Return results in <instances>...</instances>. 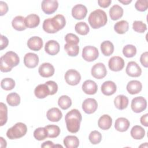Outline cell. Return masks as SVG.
<instances>
[{
	"mask_svg": "<svg viewBox=\"0 0 148 148\" xmlns=\"http://www.w3.org/2000/svg\"><path fill=\"white\" fill-rule=\"evenodd\" d=\"M142 88V84L138 80H131L127 85V91L132 95L136 94L140 92Z\"/></svg>",
	"mask_w": 148,
	"mask_h": 148,
	"instance_id": "cell-23",
	"label": "cell"
},
{
	"mask_svg": "<svg viewBox=\"0 0 148 148\" xmlns=\"http://www.w3.org/2000/svg\"><path fill=\"white\" fill-rule=\"evenodd\" d=\"M140 62L142 65L145 67H148V52L145 51V53H142L140 57Z\"/></svg>",
	"mask_w": 148,
	"mask_h": 148,
	"instance_id": "cell-49",
	"label": "cell"
},
{
	"mask_svg": "<svg viewBox=\"0 0 148 148\" xmlns=\"http://www.w3.org/2000/svg\"><path fill=\"white\" fill-rule=\"evenodd\" d=\"M123 53L127 58L133 57L136 54V48L132 45H127L123 49Z\"/></svg>",
	"mask_w": 148,
	"mask_h": 148,
	"instance_id": "cell-40",
	"label": "cell"
},
{
	"mask_svg": "<svg viewBox=\"0 0 148 148\" xmlns=\"http://www.w3.org/2000/svg\"><path fill=\"white\" fill-rule=\"evenodd\" d=\"M82 117L80 112L76 109L68 112L65 117L66 128L71 133H76L80 129Z\"/></svg>",
	"mask_w": 148,
	"mask_h": 148,
	"instance_id": "cell-1",
	"label": "cell"
},
{
	"mask_svg": "<svg viewBox=\"0 0 148 148\" xmlns=\"http://www.w3.org/2000/svg\"><path fill=\"white\" fill-rule=\"evenodd\" d=\"M99 56V52L97 47L92 46H85L82 50V57L88 62L95 61Z\"/></svg>",
	"mask_w": 148,
	"mask_h": 148,
	"instance_id": "cell-5",
	"label": "cell"
},
{
	"mask_svg": "<svg viewBox=\"0 0 148 148\" xmlns=\"http://www.w3.org/2000/svg\"><path fill=\"white\" fill-rule=\"evenodd\" d=\"M92 76L97 79H101L105 77L107 74V70L103 63L98 62L95 64L91 68Z\"/></svg>",
	"mask_w": 148,
	"mask_h": 148,
	"instance_id": "cell-8",
	"label": "cell"
},
{
	"mask_svg": "<svg viewBox=\"0 0 148 148\" xmlns=\"http://www.w3.org/2000/svg\"><path fill=\"white\" fill-rule=\"evenodd\" d=\"M41 7L45 13L51 14L57 10L58 2L56 0H43L41 3Z\"/></svg>",
	"mask_w": 148,
	"mask_h": 148,
	"instance_id": "cell-9",
	"label": "cell"
},
{
	"mask_svg": "<svg viewBox=\"0 0 148 148\" xmlns=\"http://www.w3.org/2000/svg\"><path fill=\"white\" fill-rule=\"evenodd\" d=\"M112 124V119L108 114H103L101 116L98 121V127L103 130H109Z\"/></svg>",
	"mask_w": 148,
	"mask_h": 148,
	"instance_id": "cell-25",
	"label": "cell"
},
{
	"mask_svg": "<svg viewBox=\"0 0 148 148\" xmlns=\"http://www.w3.org/2000/svg\"><path fill=\"white\" fill-rule=\"evenodd\" d=\"M60 46L59 43L54 40H50L47 41L45 46V51L49 55L54 56L58 53Z\"/></svg>",
	"mask_w": 148,
	"mask_h": 148,
	"instance_id": "cell-17",
	"label": "cell"
},
{
	"mask_svg": "<svg viewBox=\"0 0 148 148\" xmlns=\"http://www.w3.org/2000/svg\"><path fill=\"white\" fill-rule=\"evenodd\" d=\"M43 30L49 34H54L57 32V31L53 27L51 21H50V18H47L44 20L43 23Z\"/></svg>",
	"mask_w": 148,
	"mask_h": 148,
	"instance_id": "cell-45",
	"label": "cell"
},
{
	"mask_svg": "<svg viewBox=\"0 0 148 148\" xmlns=\"http://www.w3.org/2000/svg\"><path fill=\"white\" fill-rule=\"evenodd\" d=\"M88 139L92 144L97 145L101 142L102 140V135L98 131H92L90 132Z\"/></svg>",
	"mask_w": 148,
	"mask_h": 148,
	"instance_id": "cell-43",
	"label": "cell"
},
{
	"mask_svg": "<svg viewBox=\"0 0 148 148\" xmlns=\"http://www.w3.org/2000/svg\"><path fill=\"white\" fill-rule=\"evenodd\" d=\"M27 131V125L23 123L18 122L8 130L6 136L10 139H18L24 136L26 134Z\"/></svg>",
	"mask_w": 148,
	"mask_h": 148,
	"instance_id": "cell-4",
	"label": "cell"
},
{
	"mask_svg": "<svg viewBox=\"0 0 148 148\" xmlns=\"http://www.w3.org/2000/svg\"><path fill=\"white\" fill-rule=\"evenodd\" d=\"M123 15V9L119 5H114L109 10V16L112 20H117Z\"/></svg>",
	"mask_w": 148,
	"mask_h": 148,
	"instance_id": "cell-29",
	"label": "cell"
},
{
	"mask_svg": "<svg viewBox=\"0 0 148 148\" xmlns=\"http://www.w3.org/2000/svg\"><path fill=\"white\" fill-rule=\"evenodd\" d=\"M112 3L111 0H98V3L100 7L106 8H108Z\"/></svg>",
	"mask_w": 148,
	"mask_h": 148,
	"instance_id": "cell-52",
	"label": "cell"
},
{
	"mask_svg": "<svg viewBox=\"0 0 148 148\" xmlns=\"http://www.w3.org/2000/svg\"><path fill=\"white\" fill-rule=\"evenodd\" d=\"M8 11V6L7 3L3 1H0V15L5 14Z\"/></svg>",
	"mask_w": 148,
	"mask_h": 148,
	"instance_id": "cell-50",
	"label": "cell"
},
{
	"mask_svg": "<svg viewBox=\"0 0 148 148\" xmlns=\"http://www.w3.org/2000/svg\"><path fill=\"white\" fill-rule=\"evenodd\" d=\"M131 109L135 113H140L147 107L146 99L143 97H136L132 99L131 104Z\"/></svg>",
	"mask_w": 148,
	"mask_h": 148,
	"instance_id": "cell-6",
	"label": "cell"
},
{
	"mask_svg": "<svg viewBox=\"0 0 148 148\" xmlns=\"http://www.w3.org/2000/svg\"><path fill=\"white\" fill-rule=\"evenodd\" d=\"M45 84L48 86L50 90V95H52L55 94L58 90V85L57 84L52 80L47 81L45 83Z\"/></svg>",
	"mask_w": 148,
	"mask_h": 148,
	"instance_id": "cell-48",
	"label": "cell"
},
{
	"mask_svg": "<svg viewBox=\"0 0 148 148\" xmlns=\"http://www.w3.org/2000/svg\"><path fill=\"white\" fill-rule=\"evenodd\" d=\"M101 50L102 53L104 56H109L113 53V44L109 40H105L101 44Z\"/></svg>",
	"mask_w": 148,
	"mask_h": 148,
	"instance_id": "cell-31",
	"label": "cell"
},
{
	"mask_svg": "<svg viewBox=\"0 0 148 148\" xmlns=\"http://www.w3.org/2000/svg\"><path fill=\"white\" fill-rule=\"evenodd\" d=\"M1 86L3 90H11L15 87V82L12 78H5L1 80Z\"/></svg>",
	"mask_w": 148,
	"mask_h": 148,
	"instance_id": "cell-42",
	"label": "cell"
},
{
	"mask_svg": "<svg viewBox=\"0 0 148 148\" xmlns=\"http://www.w3.org/2000/svg\"><path fill=\"white\" fill-rule=\"evenodd\" d=\"M87 13V8L82 4L76 5L72 9V15L76 20L83 19L86 16Z\"/></svg>",
	"mask_w": 148,
	"mask_h": 148,
	"instance_id": "cell-12",
	"label": "cell"
},
{
	"mask_svg": "<svg viewBox=\"0 0 148 148\" xmlns=\"http://www.w3.org/2000/svg\"><path fill=\"white\" fill-rule=\"evenodd\" d=\"M34 94L38 98L43 99L50 95V90L48 86L45 83L41 84L35 87Z\"/></svg>",
	"mask_w": 148,
	"mask_h": 148,
	"instance_id": "cell-22",
	"label": "cell"
},
{
	"mask_svg": "<svg viewBox=\"0 0 148 148\" xmlns=\"http://www.w3.org/2000/svg\"><path fill=\"white\" fill-rule=\"evenodd\" d=\"M147 117H148V114L146 113L144 115H143L140 119V123L143 125L145 127H147L148 126V121H147Z\"/></svg>",
	"mask_w": 148,
	"mask_h": 148,
	"instance_id": "cell-53",
	"label": "cell"
},
{
	"mask_svg": "<svg viewBox=\"0 0 148 148\" xmlns=\"http://www.w3.org/2000/svg\"><path fill=\"white\" fill-rule=\"evenodd\" d=\"M108 66L111 71L118 72L123 69L124 66V61L119 56H114L109 59Z\"/></svg>",
	"mask_w": 148,
	"mask_h": 148,
	"instance_id": "cell-10",
	"label": "cell"
},
{
	"mask_svg": "<svg viewBox=\"0 0 148 148\" xmlns=\"http://www.w3.org/2000/svg\"><path fill=\"white\" fill-rule=\"evenodd\" d=\"M40 23V18L36 14H30L25 18V24L26 27L34 28L38 27Z\"/></svg>",
	"mask_w": 148,
	"mask_h": 148,
	"instance_id": "cell-24",
	"label": "cell"
},
{
	"mask_svg": "<svg viewBox=\"0 0 148 148\" xmlns=\"http://www.w3.org/2000/svg\"><path fill=\"white\" fill-rule=\"evenodd\" d=\"M54 68L52 64L49 62L43 63L40 65L38 69L39 75L43 77H49L54 73Z\"/></svg>",
	"mask_w": 148,
	"mask_h": 148,
	"instance_id": "cell-13",
	"label": "cell"
},
{
	"mask_svg": "<svg viewBox=\"0 0 148 148\" xmlns=\"http://www.w3.org/2000/svg\"><path fill=\"white\" fill-rule=\"evenodd\" d=\"M47 131L48 137L54 138L57 137L60 134V128L56 125H47L45 127Z\"/></svg>",
	"mask_w": 148,
	"mask_h": 148,
	"instance_id": "cell-37",
	"label": "cell"
},
{
	"mask_svg": "<svg viewBox=\"0 0 148 148\" xmlns=\"http://www.w3.org/2000/svg\"><path fill=\"white\" fill-rule=\"evenodd\" d=\"M46 116L49 121L57 122L61 119L62 113L58 108H52L48 110L46 113Z\"/></svg>",
	"mask_w": 148,
	"mask_h": 148,
	"instance_id": "cell-21",
	"label": "cell"
},
{
	"mask_svg": "<svg viewBox=\"0 0 148 148\" xmlns=\"http://www.w3.org/2000/svg\"><path fill=\"white\" fill-rule=\"evenodd\" d=\"M65 80L67 84L71 86H76L79 84L81 80V75L75 69H69L65 74Z\"/></svg>",
	"mask_w": 148,
	"mask_h": 148,
	"instance_id": "cell-7",
	"label": "cell"
},
{
	"mask_svg": "<svg viewBox=\"0 0 148 148\" xmlns=\"http://www.w3.org/2000/svg\"><path fill=\"white\" fill-rule=\"evenodd\" d=\"M24 63L27 68H34L39 63V57L35 53H28L24 56Z\"/></svg>",
	"mask_w": 148,
	"mask_h": 148,
	"instance_id": "cell-15",
	"label": "cell"
},
{
	"mask_svg": "<svg viewBox=\"0 0 148 148\" xmlns=\"http://www.w3.org/2000/svg\"><path fill=\"white\" fill-rule=\"evenodd\" d=\"M8 44H9L8 39L5 36L1 35V46H0L1 50L6 48L8 46Z\"/></svg>",
	"mask_w": 148,
	"mask_h": 148,
	"instance_id": "cell-51",
	"label": "cell"
},
{
	"mask_svg": "<svg viewBox=\"0 0 148 148\" xmlns=\"http://www.w3.org/2000/svg\"><path fill=\"white\" fill-rule=\"evenodd\" d=\"M64 49L66 53L71 57L76 56L79 52V47L78 45H69L68 43H66L64 46Z\"/></svg>",
	"mask_w": 148,
	"mask_h": 148,
	"instance_id": "cell-41",
	"label": "cell"
},
{
	"mask_svg": "<svg viewBox=\"0 0 148 148\" xmlns=\"http://www.w3.org/2000/svg\"><path fill=\"white\" fill-rule=\"evenodd\" d=\"M82 90L86 94L93 95L97 92L98 86L94 81L87 80L82 84Z\"/></svg>",
	"mask_w": 148,
	"mask_h": 148,
	"instance_id": "cell-18",
	"label": "cell"
},
{
	"mask_svg": "<svg viewBox=\"0 0 148 148\" xmlns=\"http://www.w3.org/2000/svg\"><path fill=\"white\" fill-rule=\"evenodd\" d=\"M97 102L94 98H87L82 103V109L87 114H92L94 113L97 109Z\"/></svg>",
	"mask_w": 148,
	"mask_h": 148,
	"instance_id": "cell-11",
	"label": "cell"
},
{
	"mask_svg": "<svg viewBox=\"0 0 148 148\" xmlns=\"http://www.w3.org/2000/svg\"><path fill=\"white\" fill-rule=\"evenodd\" d=\"M6 101L10 106H16L20 103V97L17 93L12 92L7 95Z\"/></svg>",
	"mask_w": 148,
	"mask_h": 148,
	"instance_id": "cell-34",
	"label": "cell"
},
{
	"mask_svg": "<svg viewBox=\"0 0 148 148\" xmlns=\"http://www.w3.org/2000/svg\"><path fill=\"white\" fill-rule=\"evenodd\" d=\"M131 136L136 140L142 139L145 135V131L143 128L140 125L134 126L131 130Z\"/></svg>",
	"mask_w": 148,
	"mask_h": 148,
	"instance_id": "cell-32",
	"label": "cell"
},
{
	"mask_svg": "<svg viewBox=\"0 0 148 148\" xmlns=\"http://www.w3.org/2000/svg\"><path fill=\"white\" fill-rule=\"evenodd\" d=\"M64 145L66 148H76L79 145V140L73 135L66 136L63 140Z\"/></svg>",
	"mask_w": 148,
	"mask_h": 148,
	"instance_id": "cell-30",
	"label": "cell"
},
{
	"mask_svg": "<svg viewBox=\"0 0 148 148\" xmlns=\"http://www.w3.org/2000/svg\"><path fill=\"white\" fill-rule=\"evenodd\" d=\"M129 28L128 23L125 20H121L117 22L114 25V29L119 34H124Z\"/></svg>",
	"mask_w": 148,
	"mask_h": 148,
	"instance_id": "cell-33",
	"label": "cell"
},
{
	"mask_svg": "<svg viewBox=\"0 0 148 148\" xmlns=\"http://www.w3.org/2000/svg\"><path fill=\"white\" fill-rule=\"evenodd\" d=\"M12 25L13 28L17 31H21L26 29L25 18L21 16H17L15 17L12 21Z\"/></svg>",
	"mask_w": 148,
	"mask_h": 148,
	"instance_id": "cell-28",
	"label": "cell"
},
{
	"mask_svg": "<svg viewBox=\"0 0 148 148\" xmlns=\"http://www.w3.org/2000/svg\"><path fill=\"white\" fill-rule=\"evenodd\" d=\"M130 125V123L128 119L125 117H119L116 119L114 124V128L119 132L126 131Z\"/></svg>",
	"mask_w": 148,
	"mask_h": 148,
	"instance_id": "cell-26",
	"label": "cell"
},
{
	"mask_svg": "<svg viewBox=\"0 0 148 148\" xmlns=\"http://www.w3.org/2000/svg\"><path fill=\"white\" fill-rule=\"evenodd\" d=\"M54 145L53 142L50 141V140H47L45 142H43L42 145H41V147L43 148H47V147H49V148H53L54 147Z\"/></svg>",
	"mask_w": 148,
	"mask_h": 148,
	"instance_id": "cell-54",
	"label": "cell"
},
{
	"mask_svg": "<svg viewBox=\"0 0 148 148\" xmlns=\"http://www.w3.org/2000/svg\"><path fill=\"white\" fill-rule=\"evenodd\" d=\"M43 42L41 38L32 36L27 41V46L29 49L33 51H39L43 47Z\"/></svg>",
	"mask_w": 148,
	"mask_h": 148,
	"instance_id": "cell-19",
	"label": "cell"
},
{
	"mask_svg": "<svg viewBox=\"0 0 148 148\" xmlns=\"http://www.w3.org/2000/svg\"><path fill=\"white\" fill-rule=\"evenodd\" d=\"M8 120V108L3 102L0 103V125L3 126Z\"/></svg>",
	"mask_w": 148,
	"mask_h": 148,
	"instance_id": "cell-39",
	"label": "cell"
},
{
	"mask_svg": "<svg viewBox=\"0 0 148 148\" xmlns=\"http://www.w3.org/2000/svg\"><path fill=\"white\" fill-rule=\"evenodd\" d=\"M132 28L137 32L143 33L147 29V26L142 21H134L132 24Z\"/></svg>",
	"mask_w": 148,
	"mask_h": 148,
	"instance_id": "cell-44",
	"label": "cell"
},
{
	"mask_svg": "<svg viewBox=\"0 0 148 148\" xmlns=\"http://www.w3.org/2000/svg\"><path fill=\"white\" fill-rule=\"evenodd\" d=\"M135 9L140 12L146 11L148 8L147 0H138L135 4Z\"/></svg>",
	"mask_w": 148,
	"mask_h": 148,
	"instance_id": "cell-47",
	"label": "cell"
},
{
	"mask_svg": "<svg viewBox=\"0 0 148 148\" xmlns=\"http://www.w3.org/2000/svg\"><path fill=\"white\" fill-rule=\"evenodd\" d=\"M119 2L120 3H122L124 5H128V3H130L132 1L131 0H119Z\"/></svg>",
	"mask_w": 148,
	"mask_h": 148,
	"instance_id": "cell-56",
	"label": "cell"
},
{
	"mask_svg": "<svg viewBox=\"0 0 148 148\" xmlns=\"http://www.w3.org/2000/svg\"><path fill=\"white\" fill-rule=\"evenodd\" d=\"M117 90L116 84L110 80L105 82L101 86L102 92L107 96L113 95L115 93Z\"/></svg>",
	"mask_w": 148,
	"mask_h": 148,
	"instance_id": "cell-20",
	"label": "cell"
},
{
	"mask_svg": "<svg viewBox=\"0 0 148 148\" xmlns=\"http://www.w3.org/2000/svg\"><path fill=\"white\" fill-rule=\"evenodd\" d=\"M128 98L124 95H119L114 99L115 107L119 110L125 109L128 105Z\"/></svg>",
	"mask_w": 148,
	"mask_h": 148,
	"instance_id": "cell-27",
	"label": "cell"
},
{
	"mask_svg": "<svg viewBox=\"0 0 148 148\" xmlns=\"http://www.w3.org/2000/svg\"><path fill=\"white\" fill-rule=\"evenodd\" d=\"M50 21L53 27L57 32L62 29L66 24L65 17L60 14L56 15L53 18H50Z\"/></svg>",
	"mask_w": 148,
	"mask_h": 148,
	"instance_id": "cell-16",
	"label": "cell"
},
{
	"mask_svg": "<svg viewBox=\"0 0 148 148\" xmlns=\"http://www.w3.org/2000/svg\"><path fill=\"white\" fill-rule=\"evenodd\" d=\"M58 104L62 109L66 110L72 105V100L67 95H62L58 98Z\"/></svg>",
	"mask_w": 148,
	"mask_h": 148,
	"instance_id": "cell-36",
	"label": "cell"
},
{
	"mask_svg": "<svg viewBox=\"0 0 148 148\" xmlns=\"http://www.w3.org/2000/svg\"><path fill=\"white\" fill-rule=\"evenodd\" d=\"M75 29L77 34L81 35H87L90 31L89 27L88 26L87 23L83 21L76 23L75 26Z\"/></svg>",
	"mask_w": 148,
	"mask_h": 148,
	"instance_id": "cell-35",
	"label": "cell"
},
{
	"mask_svg": "<svg viewBox=\"0 0 148 148\" xmlns=\"http://www.w3.org/2000/svg\"><path fill=\"white\" fill-rule=\"evenodd\" d=\"M65 40L66 43H68L69 45H77V44L79 43V37L77 35H76L75 34H73L72 33L67 34L65 35Z\"/></svg>",
	"mask_w": 148,
	"mask_h": 148,
	"instance_id": "cell-46",
	"label": "cell"
},
{
	"mask_svg": "<svg viewBox=\"0 0 148 148\" xmlns=\"http://www.w3.org/2000/svg\"><path fill=\"white\" fill-rule=\"evenodd\" d=\"M88 20L92 28L97 29L106 25L108 18L105 11L102 9H97L90 14Z\"/></svg>",
	"mask_w": 148,
	"mask_h": 148,
	"instance_id": "cell-3",
	"label": "cell"
},
{
	"mask_svg": "<svg viewBox=\"0 0 148 148\" xmlns=\"http://www.w3.org/2000/svg\"><path fill=\"white\" fill-rule=\"evenodd\" d=\"M34 136L38 140H42L48 137L47 131L45 127H39L34 132Z\"/></svg>",
	"mask_w": 148,
	"mask_h": 148,
	"instance_id": "cell-38",
	"label": "cell"
},
{
	"mask_svg": "<svg viewBox=\"0 0 148 148\" xmlns=\"http://www.w3.org/2000/svg\"><path fill=\"white\" fill-rule=\"evenodd\" d=\"M19 62L18 56L14 51H9L0 58L1 71L2 72H10L13 67L18 65Z\"/></svg>",
	"mask_w": 148,
	"mask_h": 148,
	"instance_id": "cell-2",
	"label": "cell"
},
{
	"mask_svg": "<svg viewBox=\"0 0 148 148\" xmlns=\"http://www.w3.org/2000/svg\"><path fill=\"white\" fill-rule=\"evenodd\" d=\"M126 73L131 77H139L142 73V69L139 65L135 61H130L126 67Z\"/></svg>",
	"mask_w": 148,
	"mask_h": 148,
	"instance_id": "cell-14",
	"label": "cell"
},
{
	"mask_svg": "<svg viewBox=\"0 0 148 148\" xmlns=\"http://www.w3.org/2000/svg\"><path fill=\"white\" fill-rule=\"evenodd\" d=\"M0 143H1V147H6V141L2 137H0Z\"/></svg>",
	"mask_w": 148,
	"mask_h": 148,
	"instance_id": "cell-55",
	"label": "cell"
}]
</instances>
